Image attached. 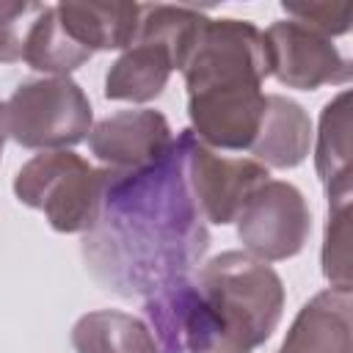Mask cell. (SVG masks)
<instances>
[{"label":"cell","instance_id":"1","mask_svg":"<svg viewBox=\"0 0 353 353\" xmlns=\"http://www.w3.org/2000/svg\"><path fill=\"white\" fill-rule=\"evenodd\" d=\"M210 232L185 174V132L149 165L108 176L99 215L83 234L88 273L110 292L132 298L188 276L204 256Z\"/></svg>","mask_w":353,"mask_h":353},{"label":"cell","instance_id":"2","mask_svg":"<svg viewBox=\"0 0 353 353\" xmlns=\"http://www.w3.org/2000/svg\"><path fill=\"white\" fill-rule=\"evenodd\" d=\"M143 312L157 353H251L284 314V284L248 251H223L199 281L179 276L146 295Z\"/></svg>","mask_w":353,"mask_h":353},{"label":"cell","instance_id":"3","mask_svg":"<svg viewBox=\"0 0 353 353\" xmlns=\"http://www.w3.org/2000/svg\"><path fill=\"white\" fill-rule=\"evenodd\" d=\"M204 14L188 6H141L135 41L121 50L105 74V97L116 102H152L168 85L174 69H182Z\"/></svg>","mask_w":353,"mask_h":353},{"label":"cell","instance_id":"4","mask_svg":"<svg viewBox=\"0 0 353 353\" xmlns=\"http://www.w3.org/2000/svg\"><path fill=\"white\" fill-rule=\"evenodd\" d=\"M110 168H94L69 149L30 157L14 176L19 204L44 212L47 223L63 234H85L102 204Z\"/></svg>","mask_w":353,"mask_h":353},{"label":"cell","instance_id":"5","mask_svg":"<svg viewBox=\"0 0 353 353\" xmlns=\"http://www.w3.org/2000/svg\"><path fill=\"white\" fill-rule=\"evenodd\" d=\"M179 72L188 97L262 88V80L270 74L262 30L254 22L234 17L204 19Z\"/></svg>","mask_w":353,"mask_h":353},{"label":"cell","instance_id":"6","mask_svg":"<svg viewBox=\"0 0 353 353\" xmlns=\"http://www.w3.org/2000/svg\"><path fill=\"white\" fill-rule=\"evenodd\" d=\"M8 138L25 149L58 152L77 146L94 127L85 91L72 77H39L14 88L6 102Z\"/></svg>","mask_w":353,"mask_h":353},{"label":"cell","instance_id":"7","mask_svg":"<svg viewBox=\"0 0 353 353\" xmlns=\"http://www.w3.org/2000/svg\"><path fill=\"white\" fill-rule=\"evenodd\" d=\"M243 248L262 262H281L303 251L312 215L303 193L284 179H268L234 218Z\"/></svg>","mask_w":353,"mask_h":353},{"label":"cell","instance_id":"8","mask_svg":"<svg viewBox=\"0 0 353 353\" xmlns=\"http://www.w3.org/2000/svg\"><path fill=\"white\" fill-rule=\"evenodd\" d=\"M185 132V174L190 193L204 215L215 226H226L237 218L245 199L268 182V168L254 157H223L204 146L190 130Z\"/></svg>","mask_w":353,"mask_h":353},{"label":"cell","instance_id":"9","mask_svg":"<svg viewBox=\"0 0 353 353\" xmlns=\"http://www.w3.org/2000/svg\"><path fill=\"white\" fill-rule=\"evenodd\" d=\"M262 39L270 74L287 88L314 91L320 85H347L353 77L350 61L336 50V44L295 19L273 22Z\"/></svg>","mask_w":353,"mask_h":353},{"label":"cell","instance_id":"10","mask_svg":"<svg viewBox=\"0 0 353 353\" xmlns=\"http://www.w3.org/2000/svg\"><path fill=\"white\" fill-rule=\"evenodd\" d=\"M171 124L160 110L135 108L119 110L97 121L88 132V149L105 168L130 171L149 165L171 146Z\"/></svg>","mask_w":353,"mask_h":353},{"label":"cell","instance_id":"11","mask_svg":"<svg viewBox=\"0 0 353 353\" xmlns=\"http://www.w3.org/2000/svg\"><path fill=\"white\" fill-rule=\"evenodd\" d=\"M279 353H353V295L342 287L317 292L295 314Z\"/></svg>","mask_w":353,"mask_h":353},{"label":"cell","instance_id":"12","mask_svg":"<svg viewBox=\"0 0 353 353\" xmlns=\"http://www.w3.org/2000/svg\"><path fill=\"white\" fill-rule=\"evenodd\" d=\"M312 146L309 113L281 94H268L259 132L251 143V154L265 168H295L306 160Z\"/></svg>","mask_w":353,"mask_h":353},{"label":"cell","instance_id":"13","mask_svg":"<svg viewBox=\"0 0 353 353\" xmlns=\"http://www.w3.org/2000/svg\"><path fill=\"white\" fill-rule=\"evenodd\" d=\"M66 33L91 55L102 50H127L141 25V3H58Z\"/></svg>","mask_w":353,"mask_h":353},{"label":"cell","instance_id":"14","mask_svg":"<svg viewBox=\"0 0 353 353\" xmlns=\"http://www.w3.org/2000/svg\"><path fill=\"white\" fill-rule=\"evenodd\" d=\"M350 91H339L320 113L314 143V168L325 188L328 204L350 201L353 165H350Z\"/></svg>","mask_w":353,"mask_h":353},{"label":"cell","instance_id":"15","mask_svg":"<svg viewBox=\"0 0 353 353\" xmlns=\"http://www.w3.org/2000/svg\"><path fill=\"white\" fill-rule=\"evenodd\" d=\"M77 353H157L149 325L119 309H97L83 314L72 328Z\"/></svg>","mask_w":353,"mask_h":353},{"label":"cell","instance_id":"16","mask_svg":"<svg viewBox=\"0 0 353 353\" xmlns=\"http://www.w3.org/2000/svg\"><path fill=\"white\" fill-rule=\"evenodd\" d=\"M91 52L80 47L63 28L55 6H41L39 17L33 19L28 36L22 39V61L44 72L47 77H69L74 69H80Z\"/></svg>","mask_w":353,"mask_h":353},{"label":"cell","instance_id":"17","mask_svg":"<svg viewBox=\"0 0 353 353\" xmlns=\"http://www.w3.org/2000/svg\"><path fill=\"white\" fill-rule=\"evenodd\" d=\"M350 201L328 204V223L323 240V273L331 287L350 290Z\"/></svg>","mask_w":353,"mask_h":353},{"label":"cell","instance_id":"18","mask_svg":"<svg viewBox=\"0 0 353 353\" xmlns=\"http://www.w3.org/2000/svg\"><path fill=\"white\" fill-rule=\"evenodd\" d=\"M287 19H295L323 36H342L350 30V3H284Z\"/></svg>","mask_w":353,"mask_h":353},{"label":"cell","instance_id":"19","mask_svg":"<svg viewBox=\"0 0 353 353\" xmlns=\"http://www.w3.org/2000/svg\"><path fill=\"white\" fill-rule=\"evenodd\" d=\"M28 11H41V6L0 0V63H14L22 58V39L17 33V22Z\"/></svg>","mask_w":353,"mask_h":353},{"label":"cell","instance_id":"20","mask_svg":"<svg viewBox=\"0 0 353 353\" xmlns=\"http://www.w3.org/2000/svg\"><path fill=\"white\" fill-rule=\"evenodd\" d=\"M6 138H8V113H6V102L0 99V157H3Z\"/></svg>","mask_w":353,"mask_h":353}]
</instances>
